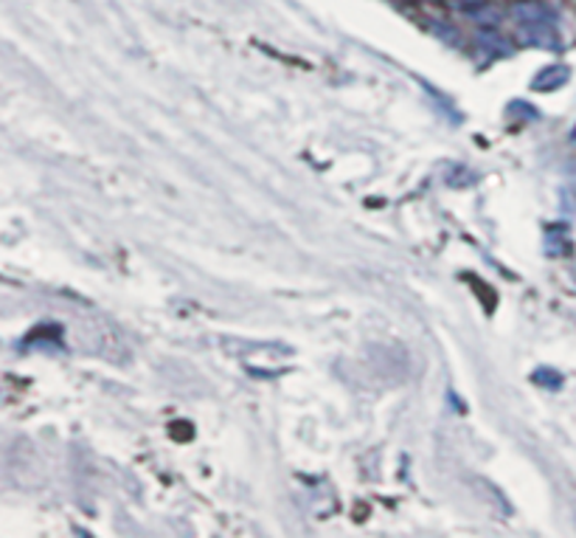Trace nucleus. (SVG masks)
<instances>
[{"label":"nucleus","instance_id":"nucleus-1","mask_svg":"<svg viewBox=\"0 0 576 538\" xmlns=\"http://www.w3.org/2000/svg\"><path fill=\"white\" fill-rule=\"evenodd\" d=\"M514 20H518V34L525 45L534 48H545V52H560V34H557V20L540 3H518L514 7Z\"/></svg>","mask_w":576,"mask_h":538},{"label":"nucleus","instance_id":"nucleus-2","mask_svg":"<svg viewBox=\"0 0 576 538\" xmlns=\"http://www.w3.org/2000/svg\"><path fill=\"white\" fill-rule=\"evenodd\" d=\"M568 77H571V72L565 68V65H551V68H545V72H540L538 77H534L532 88L534 90H557L568 83Z\"/></svg>","mask_w":576,"mask_h":538},{"label":"nucleus","instance_id":"nucleus-3","mask_svg":"<svg viewBox=\"0 0 576 538\" xmlns=\"http://www.w3.org/2000/svg\"><path fill=\"white\" fill-rule=\"evenodd\" d=\"M534 378H543V381H549V389H557V386L563 384V378H560V375H554V372H549V370H543V372H534Z\"/></svg>","mask_w":576,"mask_h":538},{"label":"nucleus","instance_id":"nucleus-4","mask_svg":"<svg viewBox=\"0 0 576 538\" xmlns=\"http://www.w3.org/2000/svg\"><path fill=\"white\" fill-rule=\"evenodd\" d=\"M453 3H464V7H469V3H473V7H481L484 0H453Z\"/></svg>","mask_w":576,"mask_h":538},{"label":"nucleus","instance_id":"nucleus-5","mask_svg":"<svg viewBox=\"0 0 576 538\" xmlns=\"http://www.w3.org/2000/svg\"><path fill=\"white\" fill-rule=\"evenodd\" d=\"M571 175H574V184H576V167H574V169H571Z\"/></svg>","mask_w":576,"mask_h":538}]
</instances>
